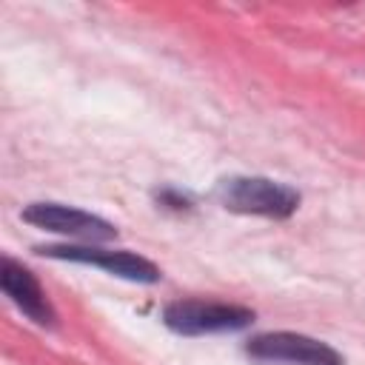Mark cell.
<instances>
[{
  "instance_id": "3",
  "label": "cell",
  "mask_w": 365,
  "mask_h": 365,
  "mask_svg": "<svg viewBox=\"0 0 365 365\" xmlns=\"http://www.w3.org/2000/svg\"><path fill=\"white\" fill-rule=\"evenodd\" d=\"M245 354L262 365H345L336 348L297 331L257 334L245 342Z\"/></svg>"
},
{
  "instance_id": "1",
  "label": "cell",
  "mask_w": 365,
  "mask_h": 365,
  "mask_svg": "<svg viewBox=\"0 0 365 365\" xmlns=\"http://www.w3.org/2000/svg\"><path fill=\"white\" fill-rule=\"evenodd\" d=\"M214 197L228 211L271 220H285L299 208V191L268 177H225L217 182Z\"/></svg>"
},
{
  "instance_id": "7",
  "label": "cell",
  "mask_w": 365,
  "mask_h": 365,
  "mask_svg": "<svg viewBox=\"0 0 365 365\" xmlns=\"http://www.w3.org/2000/svg\"><path fill=\"white\" fill-rule=\"evenodd\" d=\"M157 200H160L165 208H174V211L191 208L188 197H185V194H180V191H174V188H163V191H157Z\"/></svg>"
},
{
  "instance_id": "6",
  "label": "cell",
  "mask_w": 365,
  "mask_h": 365,
  "mask_svg": "<svg viewBox=\"0 0 365 365\" xmlns=\"http://www.w3.org/2000/svg\"><path fill=\"white\" fill-rule=\"evenodd\" d=\"M0 288H3V294H6L31 322H37V325H43V328H51V325H54L57 314H54V308H51L46 291L40 288V282L34 279V274H31L26 265H20V262L3 257V259H0Z\"/></svg>"
},
{
  "instance_id": "4",
  "label": "cell",
  "mask_w": 365,
  "mask_h": 365,
  "mask_svg": "<svg viewBox=\"0 0 365 365\" xmlns=\"http://www.w3.org/2000/svg\"><path fill=\"white\" fill-rule=\"evenodd\" d=\"M37 254L51 257V259H66V262H83V265H94L103 268L111 277L128 279V282H143V285H154L160 282V268L125 248H103V245H40Z\"/></svg>"
},
{
  "instance_id": "2",
  "label": "cell",
  "mask_w": 365,
  "mask_h": 365,
  "mask_svg": "<svg viewBox=\"0 0 365 365\" xmlns=\"http://www.w3.org/2000/svg\"><path fill=\"white\" fill-rule=\"evenodd\" d=\"M163 322L174 334L182 336H205V334H231L242 331L254 322V311L231 302L211 299H174L163 308Z\"/></svg>"
},
{
  "instance_id": "5",
  "label": "cell",
  "mask_w": 365,
  "mask_h": 365,
  "mask_svg": "<svg viewBox=\"0 0 365 365\" xmlns=\"http://www.w3.org/2000/svg\"><path fill=\"white\" fill-rule=\"evenodd\" d=\"M23 220L34 228L74 237L88 245H100L117 237V228L108 220L88 214L83 208H74V205H63V202H31L23 208Z\"/></svg>"
}]
</instances>
